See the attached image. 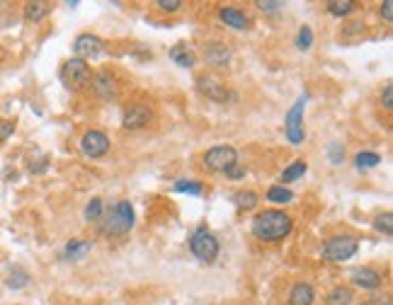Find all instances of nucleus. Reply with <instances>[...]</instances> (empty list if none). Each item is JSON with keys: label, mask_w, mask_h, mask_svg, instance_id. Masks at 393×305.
<instances>
[{"label": "nucleus", "mask_w": 393, "mask_h": 305, "mask_svg": "<svg viewBox=\"0 0 393 305\" xmlns=\"http://www.w3.org/2000/svg\"><path fill=\"white\" fill-rule=\"evenodd\" d=\"M102 39L95 37V34H81L73 44V51H76V58L87 63V58H97L102 53Z\"/></svg>", "instance_id": "nucleus-9"}, {"label": "nucleus", "mask_w": 393, "mask_h": 305, "mask_svg": "<svg viewBox=\"0 0 393 305\" xmlns=\"http://www.w3.org/2000/svg\"><path fill=\"white\" fill-rule=\"evenodd\" d=\"M374 228L379 230V233H384V235H393V214L391 211H386V214H381L379 218L374 220Z\"/></svg>", "instance_id": "nucleus-28"}, {"label": "nucleus", "mask_w": 393, "mask_h": 305, "mask_svg": "<svg viewBox=\"0 0 393 305\" xmlns=\"http://www.w3.org/2000/svg\"><path fill=\"white\" fill-rule=\"evenodd\" d=\"M294 228L292 216L284 211H262L255 216L253 220V235L262 243H274V240H284Z\"/></svg>", "instance_id": "nucleus-1"}, {"label": "nucleus", "mask_w": 393, "mask_h": 305, "mask_svg": "<svg viewBox=\"0 0 393 305\" xmlns=\"http://www.w3.org/2000/svg\"><path fill=\"white\" fill-rule=\"evenodd\" d=\"M49 12H51L49 3H27L24 5V17H27L29 22H39V19H44Z\"/></svg>", "instance_id": "nucleus-19"}, {"label": "nucleus", "mask_w": 393, "mask_h": 305, "mask_svg": "<svg viewBox=\"0 0 393 305\" xmlns=\"http://www.w3.org/2000/svg\"><path fill=\"white\" fill-rule=\"evenodd\" d=\"M289 305H313V286L311 284H296L289 293Z\"/></svg>", "instance_id": "nucleus-17"}, {"label": "nucleus", "mask_w": 393, "mask_h": 305, "mask_svg": "<svg viewBox=\"0 0 393 305\" xmlns=\"http://www.w3.org/2000/svg\"><path fill=\"white\" fill-rule=\"evenodd\" d=\"M61 82L66 90H83L90 82V66L81 58H71L61 66Z\"/></svg>", "instance_id": "nucleus-4"}, {"label": "nucleus", "mask_w": 393, "mask_h": 305, "mask_svg": "<svg viewBox=\"0 0 393 305\" xmlns=\"http://www.w3.org/2000/svg\"><path fill=\"white\" fill-rule=\"evenodd\" d=\"M328 155H331V162L333 165H340L342 160H345V148L342 146H331V150H328Z\"/></svg>", "instance_id": "nucleus-33"}, {"label": "nucleus", "mask_w": 393, "mask_h": 305, "mask_svg": "<svg viewBox=\"0 0 393 305\" xmlns=\"http://www.w3.org/2000/svg\"><path fill=\"white\" fill-rule=\"evenodd\" d=\"M233 204L238 206L240 211H250L258 206V194H255V191H238V194L233 196Z\"/></svg>", "instance_id": "nucleus-24"}, {"label": "nucleus", "mask_w": 393, "mask_h": 305, "mask_svg": "<svg viewBox=\"0 0 393 305\" xmlns=\"http://www.w3.org/2000/svg\"><path fill=\"white\" fill-rule=\"evenodd\" d=\"M224 175L228 177V180H243V177H245V167H240L238 162H235V165L228 167V170H226Z\"/></svg>", "instance_id": "nucleus-34"}, {"label": "nucleus", "mask_w": 393, "mask_h": 305, "mask_svg": "<svg viewBox=\"0 0 393 305\" xmlns=\"http://www.w3.org/2000/svg\"><path fill=\"white\" fill-rule=\"evenodd\" d=\"M204 58L211 66H226L231 61V51L224 42H209L204 46Z\"/></svg>", "instance_id": "nucleus-13"}, {"label": "nucleus", "mask_w": 393, "mask_h": 305, "mask_svg": "<svg viewBox=\"0 0 393 305\" xmlns=\"http://www.w3.org/2000/svg\"><path fill=\"white\" fill-rule=\"evenodd\" d=\"M196 87H199V92L201 95H206L209 100H214V102H226V100H231V92H228V87L226 85H221L216 78H199V82H196Z\"/></svg>", "instance_id": "nucleus-12"}, {"label": "nucleus", "mask_w": 393, "mask_h": 305, "mask_svg": "<svg viewBox=\"0 0 393 305\" xmlns=\"http://www.w3.org/2000/svg\"><path fill=\"white\" fill-rule=\"evenodd\" d=\"M92 90H95V95L102 97V100H117V95H119V82H117V78L112 76L110 71H97L95 76H92Z\"/></svg>", "instance_id": "nucleus-8"}, {"label": "nucleus", "mask_w": 393, "mask_h": 305, "mask_svg": "<svg viewBox=\"0 0 393 305\" xmlns=\"http://www.w3.org/2000/svg\"><path fill=\"white\" fill-rule=\"evenodd\" d=\"M352 301H355V296H352V291H350V288H345V286H337V288H333V291L328 293L326 305H350Z\"/></svg>", "instance_id": "nucleus-18"}, {"label": "nucleus", "mask_w": 393, "mask_h": 305, "mask_svg": "<svg viewBox=\"0 0 393 305\" xmlns=\"http://www.w3.org/2000/svg\"><path fill=\"white\" fill-rule=\"evenodd\" d=\"M357 245L360 243L352 235H335V238L323 243L321 254L326 262H347L357 254Z\"/></svg>", "instance_id": "nucleus-3"}, {"label": "nucleus", "mask_w": 393, "mask_h": 305, "mask_svg": "<svg viewBox=\"0 0 393 305\" xmlns=\"http://www.w3.org/2000/svg\"><path fill=\"white\" fill-rule=\"evenodd\" d=\"M158 8L165 10V12H175V10L183 8V3L180 0H158Z\"/></svg>", "instance_id": "nucleus-35"}, {"label": "nucleus", "mask_w": 393, "mask_h": 305, "mask_svg": "<svg viewBox=\"0 0 393 305\" xmlns=\"http://www.w3.org/2000/svg\"><path fill=\"white\" fill-rule=\"evenodd\" d=\"M170 58H173L175 63H178L180 68H192L196 63V56L192 51V46H187L185 42L175 44L173 49H170Z\"/></svg>", "instance_id": "nucleus-16"}, {"label": "nucleus", "mask_w": 393, "mask_h": 305, "mask_svg": "<svg viewBox=\"0 0 393 305\" xmlns=\"http://www.w3.org/2000/svg\"><path fill=\"white\" fill-rule=\"evenodd\" d=\"M235 160H238V152H235V148H231V146H214L204 155V165L211 172H226L228 167L235 165Z\"/></svg>", "instance_id": "nucleus-7"}, {"label": "nucleus", "mask_w": 393, "mask_h": 305, "mask_svg": "<svg viewBox=\"0 0 393 305\" xmlns=\"http://www.w3.org/2000/svg\"><path fill=\"white\" fill-rule=\"evenodd\" d=\"M134 228V206L129 201H119L110 209L105 223H102V233L112 235V238H119V235L129 233Z\"/></svg>", "instance_id": "nucleus-2"}, {"label": "nucleus", "mask_w": 393, "mask_h": 305, "mask_svg": "<svg viewBox=\"0 0 393 305\" xmlns=\"http://www.w3.org/2000/svg\"><path fill=\"white\" fill-rule=\"evenodd\" d=\"M221 19H224L228 27L238 29V32L250 29V19L245 17V12H243V10H238V8H221Z\"/></svg>", "instance_id": "nucleus-15"}, {"label": "nucleus", "mask_w": 393, "mask_h": 305, "mask_svg": "<svg viewBox=\"0 0 393 305\" xmlns=\"http://www.w3.org/2000/svg\"><path fill=\"white\" fill-rule=\"evenodd\" d=\"M81 150L85 152L87 157H102L110 150V139H107L102 131H87L81 139Z\"/></svg>", "instance_id": "nucleus-10"}, {"label": "nucleus", "mask_w": 393, "mask_h": 305, "mask_svg": "<svg viewBox=\"0 0 393 305\" xmlns=\"http://www.w3.org/2000/svg\"><path fill=\"white\" fill-rule=\"evenodd\" d=\"M102 211H105V206H102V199H92L90 204L85 206V218L87 220H97L102 216Z\"/></svg>", "instance_id": "nucleus-30"}, {"label": "nucleus", "mask_w": 393, "mask_h": 305, "mask_svg": "<svg viewBox=\"0 0 393 305\" xmlns=\"http://www.w3.org/2000/svg\"><path fill=\"white\" fill-rule=\"evenodd\" d=\"M173 189L178 191V194L201 196V191H204V184H201V182H196V180H180V182H175Z\"/></svg>", "instance_id": "nucleus-20"}, {"label": "nucleus", "mask_w": 393, "mask_h": 305, "mask_svg": "<svg viewBox=\"0 0 393 305\" xmlns=\"http://www.w3.org/2000/svg\"><path fill=\"white\" fill-rule=\"evenodd\" d=\"M190 250L199 262L211 264L216 257H219V240L209 233L206 228H199L196 233L190 238Z\"/></svg>", "instance_id": "nucleus-5"}, {"label": "nucleus", "mask_w": 393, "mask_h": 305, "mask_svg": "<svg viewBox=\"0 0 393 305\" xmlns=\"http://www.w3.org/2000/svg\"><path fill=\"white\" fill-rule=\"evenodd\" d=\"M306 100H308V95L299 97L296 105H294L287 114V126H284V129H287L289 143H294V146L303 143V107H306Z\"/></svg>", "instance_id": "nucleus-6"}, {"label": "nucleus", "mask_w": 393, "mask_h": 305, "mask_svg": "<svg viewBox=\"0 0 393 305\" xmlns=\"http://www.w3.org/2000/svg\"><path fill=\"white\" fill-rule=\"evenodd\" d=\"M352 284L367 288V291H374V288L381 286V274L374 272V269H357V272H352Z\"/></svg>", "instance_id": "nucleus-14"}, {"label": "nucleus", "mask_w": 393, "mask_h": 305, "mask_svg": "<svg viewBox=\"0 0 393 305\" xmlns=\"http://www.w3.org/2000/svg\"><path fill=\"white\" fill-rule=\"evenodd\" d=\"M381 100H384V107H386V110H393V87H391V85L384 87V95H381Z\"/></svg>", "instance_id": "nucleus-36"}, {"label": "nucleus", "mask_w": 393, "mask_h": 305, "mask_svg": "<svg viewBox=\"0 0 393 305\" xmlns=\"http://www.w3.org/2000/svg\"><path fill=\"white\" fill-rule=\"evenodd\" d=\"M292 199L294 194L287 186H272V189L267 191V201H272V204H289Z\"/></svg>", "instance_id": "nucleus-26"}, {"label": "nucleus", "mask_w": 393, "mask_h": 305, "mask_svg": "<svg viewBox=\"0 0 393 305\" xmlns=\"http://www.w3.org/2000/svg\"><path fill=\"white\" fill-rule=\"evenodd\" d=\"M27 284H29V274L24 272V269H12V274L8 277V286L15 288V291H17V288H24Z\"/></svg>", "instance_id": "nucleus-27"}, {"label": "nucleus", "mask_w": 393, "mask_h": 305, "mask_svg": "<svg viewBox=\"0 0 393 305\" xmlns=\"http://www.w3.org/2000/svg\"><path fill=\"white\" fill-rule=\"evenodd\" d=\"M12 134H15V124H12V121L0 119V143H5V141H8Z\"/></svg>", "instance_id": "nucleus-32"}, {"label": "nucleus", "mask_w": 393, "mask_h": 305, "mask_svg": "<svg viewBox=\"0 0 393 305\" xmlns=\"http://www.w3.org/2000/svg\"><path fill=\"white\" fill-rule=\"evenodd\" d=\"M381 162V155L379 152H369V150H362L355 155V165L360 170H369V167H376Z\"/></svg>", "instance_id": "nucleus-22"}, {"label": "nucleus", "mask_w": 393, "mask_h": 305, "mask_svg": "<svg viewBox=\"0 0 393 305\" xmlns=\"http://www.w3.org/2000/svg\"><path fill=\"white\" fill-rule=\"evenodd\" d=\"M258 5L262 12H267V15H277V12H282L284 10V3H269V0H258Z\"/></svg>", "instance_id": "nucleus-31"}, {"label": "nucleus", "mask_w": 393, "mask_h": 305, "mask_svg": "<svg viewBox=\"0 0 393 305\" xmlns=\"http://www.w3.org/2000/svg\"><path fill=\"white\" fill-rule=\"evenodd\" d=\"M303 175H306V162L296 160L282 172V182H284V184H289V182H296L299 177H303Z\"/></svg>", "instance_id": "nucleus-23"}, {"label": "nucleus", "mask_w": 393, "mask_h": 305, "mask_svg": "<svg viewBox=\"0 0 393 305\" xmlns=\"http://www.w3.org/2000/svg\"><path fill=\"white\" fill-rule=\"evenodd\" d=\"M151 121V110L146 105H134L129 107V110L124 112V116H122V126H124L126 131H139L144 129L146 124Z\"/></svg>", "instance_id": "nucleus-11"}, {"label": "nucleus", "mask_w": 393, "mask_h": 305, "mask_svg": "<svg viewBox=\"0 0 393 305\" xmlns=\"http://www.w3.org/2000/svg\"><path fill=\"white\" fill-rule=\"evenodd\" d=\"M381 15H384L386 22H391V19H393V3H391V0H386V3L381 5Z\"/></svg>", "instance_id": "nucleus-37"}, {"label": "nucleus", "mask_w": 393, "mask_h": 305, "mask_svg": "<svg viewBox=\"0 0 393 305\" xmlns=\"http://www.w3.org/2000/svg\"><path fill=\"white\" fill-rule=\"evenodd\" d=\"M90 247L92 245L85 243V240H71V243L66 245V257L68 259H81L90 252Z\"/></svg>", "instance_id": "nucleus-21"}, {"label": "nucleus", "mask_w": 393, "mask_h": 305, "mask_svg": "<svg viewBox=\"0 0 393 305\" xmlns=\"http://www.w3.org/2000/svg\"><path fill=\"white\" fill-rule=\"evenodd\" d=\"M365 305H389V301H367Z\"/></svg>", "instance_id": "nucleus-38"}, {"label": "nucleus", "mask_w": 393, "mask_h": 305, "mask_svg": "<svg viewBox=\"0 0 393 305\" xmlns=\"http://www.w3.org/2000/svg\"><path fill=\"white\" fill-rule=\"evenodd\" d=\"M326 8H328V12L335 15V17H347V15L355 10V3H350V0H331Z\"/></svg>", "instance_id": "nucleus-25"}, {"label": "nucleus", "mask_w": 393, "mask_h": 305, "mask_svg": "<svg viewBox=\"0 0 393 305\" xmlns=\"http://www.w3.org/2000/svg\"><path fill=\"white\" fill-rule=\"evenodd\" d=\"M311 44H313L311 27H301L299 29V37H296V46L301 49V51H306V49H311Z\"/></svg>", "instance_id": "nucleus-29"}]
</instances>
